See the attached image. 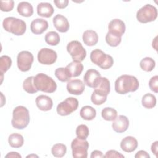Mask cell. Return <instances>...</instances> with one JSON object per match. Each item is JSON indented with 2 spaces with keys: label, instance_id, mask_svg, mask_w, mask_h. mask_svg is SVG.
Returning a JSON list of instances; mask_svg holds the SVG:
<instances>
[{
  "label": "cell",
  "instance_id": "5b68a950",
  "mask_svg": "<svg viewBox=\"0 0 158 158\" xmlns=\"http://www.w3.org/2000/svg\"><path fill=\"white\" fill-rule=\"evenodd\" d=\"M90 59L94 64L104 70L110 69L114 64L112 57L109 54H105L102 51L99 49H96L91 51Z\"/></svg>",
  "mask_w": 158,
  "mask_h": 158
},
{
  "label": "cell",
  "instance_id": "7c38bea8",
  "mask_svg": "<svg viewBox=\"0 0 158 158\" xmlns=\"http://www.w3.org/2000/svg\"><path fill=\"white\" fill-rule=\"evenodd\" d=\"M101 77H102L98 71L91 69L86 72L83 77V80L86 86L90 88H96L100 82Z\"/></svg>",
  "mask_w": 158,
  "mask_h": 158
},
{
  "label": "cell",
  "instance_id": "9a60e30c",
  "mask_svg": "<svg viewBox=\"0 0 158 158\" xmlns=\"http://www.w3.org/2000/svg\"><path fill=\"white\" fill-rule=\"evenodd\" d=\"M112 127L115 132L118 133H123L129 127L128 118L125 115H118L113 120Z\"/></svg>",
  "mask_w": 158,
  "mask_h": 158
},
{
  "label": "cell",
  "instance_id": "8d00e7d4",
  "mask_svg": "<svg viewBox=\"0 0 158 158\" xmlns=\"http://www.w3.org/2000/svg\"><path fill=\"white\" fill-rule=\"evenodd\" d=\"M91 102L95 105H101L106 101L107 96H102L93 91L91 96Z\"/></svg>",
  "mask_w": 158,
  "mask_h": 158
},
{
  "label": "cell",
  "instance_id": "7a4b0ae2",
  "mask_svg": "<svg viewBox=\"0 0 158 158\" xmlns=\"http://www.w3.org/2000/svg\"><path fill=\"white\" fill-rule=\"evenodd\" d=\"M30 117L28 110L23 106L15 107L12 112V125L14 128L22 130L26 128L29 122Z\"/></svg>",
  "mask_w": 158,
  "mask_h": 158
},
{
  "label": "cell",
  "instance_id": "603a6c76",
  "mask_svg": "<svg viewBox=\"0 0 158 158\" xmlns=\"http://www.w3.org/2000/svg\"><path fill=\"white\" fill-rule=\"evenodd\" d=\"M110 81L106 77H101L100 82L99 83L98 86L94 88V91L102 96H107L108 94L110 93Z\"/></svg>",
  "mask_w": 158,
  "mask_h": 158
},
{
  "label": "cell",
  "instance_id": "9c48e42d",
  "mask_svg": "<svg viewBox=\"0 0 158 158\" xmlns=\"http://www.w3.org/2000/svg\"><path fill=\"white\" fill-rule=\"evenodd\" d=\"M78 106V101L77 98L69 97L60 102L57 106V112L61 116H66L75 111Z\"/></svg>",
  "mask_w": 158,
  "mask_h": 158
},
{
  "label": "cell",
  "instance_id": "52a82bcc",
  "mask_svg": "<svg viewBox=\"0 0 158 158\" xmlns=\"http://www.w3.org/2000/svg\"><path fill=\"white\" fill-rule=\"evenodd\" d=\"M67 50L71 56L73 60L81 62L86 56V51L81 43L77 40L69 42L67 46Z\"/></svg>",
  "mask_w": 158,
  "mask_h": 158
},
{
  "label": "cell",
  "instance_id": "3957f363",
  "mask_svg": "<svg viewBox=\"0 0 158 158\" xmlns=\"http://www.w3.org/2000/svg\"><path fill=\"white\" fill-rule=\"evenodd\" d=\"M33 83L38 91L52 93L57 89L56 81L51 77L43 73H38L34 77Z\"/></svg>",
  "mask_w": 158,
  "mask_h": 158
},
{
  "label": "cell",
  "instance_id": "836d02e7",
  "mask_svg": "<svg viewBox=\"0 0 158 158\" xmlns=\"http://www.w3.org/2000/svg\"><path fill=\"white\" fill-rule=\"evenodd\" d=\"M12 65V59L8 56L3 55L0 57V71L2 75L6 72Z\"/></svg>",
  "mask_w": 158,
  "mask_h": 158
},
{
  "label": "cell",
  "instance_id": "d4e9b609",
  "mask_svg": "<svg viewBox=\"0 0 158 158\" xmlns=\"http://www.w3.org/2000/svg\"><path fill=\"white\" fill-rule=\"evenodd\" d=\"M80 117L86 120H92L96 115L95 109L90 106H85L81 107L80 111Z\"/></svg>",
  "mask_w": 158,
  "mask_h": 158
},
{
  "label": "cell",
  "instance_id": "ee69618b",
  "mask_svg": "<svg viewBox=\"0 0 158 158\" xmlns=\"http://www.w3.org/2000/svg\"><path fill=\"white\" fill-rule=\"evenodd\" d=\"M157 144L158 141H156L154 143H153L151 145V151L156 157H157Z\"/></svg>",
  "mask_w": 158,
  "mask_h": 158
},
{
  "label": "cell",
  "instance_id": "83f0119b",
  "mask_svg": "<svg viewBox=\"0 0 158 158\" xmlns=\"http://www.w3.org/2000/svg\"><path fill=\"white\" fill-rule=\"evenodd\" d=\"M44 40L47 44L51 46H56L59 43L60 39L59 35L57 32L51 31L46 34Z\"/></svg>",
  "mask_w": 158,
  "mask_h": 158
},
{
  "label": "cell",
  "instance_id": "4316f807",
  "mask_svg": "<svg viewBox=\"0 0 158 158\" xmlns=\"http://www.w3.org/2000/svg\"><path fill=\"white\" fill-rule=\"evenodd\" d=\"M142 105L146 109H152L156 105V98L151 93L145 94L141 100Z\"/></svg>",
  "mask_w": 158,
  "mask_h": 158
},
{
  "label": "cell",
  "instance_id": "4fadbf2b",
  "mask_svg": "<svg viewBox=\"0 0 158 158\" xmlns=\"http://www.w3.org/2000/svg\"><path fill=\"white\" fill-rule=\"evenodd\" d=\"M125 23L119 19L112 20L108 25V32L118 36L122 37L125 31Z\"/></svg>",
  "mask_w": 158,
  "mask_h": 158
},
{
  "label": "cell",
  "instance_id": "30bf717a",
  "mask_svg": "<svg viewBox=\"0 0 158 158\" xmlns=\"http://www.w3.org/2000/svg\"><path fill=\"white\" fill-rule=\"evenodd\" d=\"M34 60L33 54L28 51L20 52L17 57V64L19 69L22 72L28 71Z\"/></svg>",
  "mask_w": 158,
  "mask_h": 158
},
{
  "label": "cell",
  "instance_id": "cb8c5ba5",
  "mask_svg": "<svg viewBox=\"0 0 158 158\" xmlns=\"http://www.w3.org/2000/svg\"><path fill=\"white\" fill-rule=\"evenodd\" d=\"M17 10L18 13L23 17H28L33 15V8L32 5L26 1H22L18 4Z\"/></svg>",
  "mask_w": 158,
  "mask_h": 158
},
{
  "label": "cell",
  "instance_id": "7bdbcfd3",
  "mask_svg": "<svg viewBox=\"0 0 158 158\" xmlns=\"http://www.w3.org/2000/svg\"><path fill=\"white\" fill-rule=\"evenodd\" d=\"M90 157L91 158H95V157L101 158V157H104V156L103 155V154L101 151H98V150H94L91 152Z\"/></svg>",
  "mask_w": 158,
  "mask_h": 158
},
{
  "label": "cell",
  "instance_id": "484cf974",
  "mask_svg": "<svg viewBox=\"0 0 158 158\" xmlns=\"http://www.w3.org/2000/svg\"><path fill=\"white\" fill-rule=\"evenodd\" d=\"M8 142L12 148H19L23 146L24 139L22 135L19 133H12L9 135Z\"/></svg>",
  "mask_w": 158,
  "mask_h": 158
},
{
  "label": "cell",
  "instance_id": "8fae6325",
  "mask_svg": "<svg viewBox=\"0 0 158 158\" xmlns=\"http://www.w3.org/2000/svg\"><path fill=\"white\" fill-rule=\"evenodd\" d=\"M38 60L43 65H51L56 62L57 57V53L53 49L44 48L38 52Z\"/></svg>",
  "mask_w": 158,
  "mask_h": 158
},
{
  "label": "cell",
  "instance_id": "8992f818",
  "mask_svg": "<svg viewBox=\"0 0 158 158\" xmlns=\"http://www.w3.org/2000/svg\"><path fill=\"white\" fill-rule=\"evenodd\" d=\"M157 17V10L154 6L147 4L140 8L136 13L137 20L143 23L154 21Z\"/></svg>",
  "mask_w": 158,
  "mask_h": 158
},
{
  "label": "cell",
  "instance_id": "7402d4cb",
  "mask_svg": "<svg viewBox=\"0 0 158 158\" xmlns=\"http://www.w3.org/2000/svg\"><path fill=\"white\" fill-rule=\"evenodd\" d=\"M69 72L71 77H76L81 73L83 70V65L81 62L73 60L65 67Z\"/></svg>",
  "mask_w": 158,
  "mask_h": 158
},
{
  "label": "cell",
  "instance_id": "d6986e66",
  "mask_svg": "<svg viewBox=\"0 0 158 158\" xmlns=\"http://www.w3.org/2000/svg\"><path fill=\"white\" fill-rule=\"evenodd\" d=\"M36 104L38 109L43 111L50 110L53 106L52 99L46 95H40L35 100Z\"/></svg>",
  "mask_w": 158,
  "mask_h": 158
},
{
  "label": "cell",
  "instance_id": "44dd1931",
  "mask_svg": "<svg viewBox=\"0 0 158 158\" xmlns=\"http://www.w3.org/2000/svg\"><path fill=\"white\" fill-rule=\"evenodd\" d=\"M82 38L84 43L88 46H94L98 41V35L97 33L92 30L85 31Z\"/></svg>",
  "mask_w": 158,
  "mask_h": 158
},
{
  "label": "cell",
  "instance_id": "e0dca14e",
  "mask_svg": "<svg viewBox=\"0 0 158 158\" xmlns=\"http://www.w3.org/2000/svg\"><path fill=\"white\" fill-rule=\"evenodd\" d=\"M48 28V22L43 19L40 18H37L33 20L31 22L30 29L33 33L35 35L42 34Z\"/></svg>",
  "mask_w": 158,
  "mask_h": 158
},
{
  "label": "cell",
  "instance_id": "e575fe53",
  "mask_svg": "<svg viewBox=\"0 0 158 158\" xmlns=\"http://www.w3.org/2000/svg\"><path fill=\"white\" fill-rule=\"evenodd\" d=\"M122 41V37L113 35L107 32L106 35V41L110 46L116 47L120 44Z\"/></svg>",
  "mask_w": 158,
  "mask_h": 158
},
{
  "label": "cell",
  "instance_id": "f6af8a7d",
  "mask_svg": "<svg viewBox=\"0 0 158 158\" xmlns=\"http://www.w3.org/2000/svg\"><path fill=\"white\" fill-rule=\"evenodd\" d=\"M5 157H19L21 158L22 156L20 154L17 152H10L7 154L6 155Z\"/></svg>",
  "mask_w": 158,
  "mask_h": 158
},
{
  "label": "cell",
  "instance_id": "bcb514c9",
  "mask_svg": "<svg viewBox=\"0 0 158 158\" xmlns=\"http://www.w3.org/2000/svg\"><path fill=\"white\" fill-rule=\"evenodd\" d=\"M31 156H36V157H38V156H36V155H29V156H27V157H31Z\"/></svg>",
  "mask_w": 158,
  "mask_h": 158
},
{
  "label": "cell",
  "instance_id": "6da1fadb",
  "mask_svg": "<svg viewBox=\"0 0 158 158\" xmlns=\"http://www.w3.org/2000/svg\"><path fill=\"white\" fill-rule=\"evenodd\" d=\"M138 88L139 81L133 75H121L115 82V90L120 94H125L129 92H135Z\"/></svg>",
  "mask_w": 158,
  "mask_h": 158
},
{
  "label": "cell",
  "instance_id": "f546056e",
  "mask_svg": "<svg viewBox=\"0 0 158 158\" xmlns=\"http://www.w3.org/2000/svg\"><path fill=\"white\" fill-rule=\"evenodd\" d=\"M140 67L142 70L146 72H151L152 71L156 65V62L154 59L151 57H146L143 58L140 61Z\"/></svg>",
  "mask_w": 158,
  "mask_h": 158
},
{
  "label": "cell",
  "instance_id": "d6a6232c",
  "mask_svg": "<svg viewBox=\"0 0 158 158\" xmlns=\"http://www.w3.org/2000/svg\"><path fill=\"white\" fill-rule=\"evenodd\" d=\"M33 76L27 77L23 82V89L28 93L33 94L38 91V89L35 88L33 83Z\"/></svg>",
  "mask_w": 158,
  "mask_h": 158
},
{
  "label": "cell",
  "instance_id": "ffe728a7",
  "mask_svg": "<svg viewBox=\"0 0 158 158\" xmlns=\"http://www.w3.org/2000/svg\"><path fill=\"white\" fill-rule=\"evenodd\" d=\"M54 12L52 6L49 2H40L37 6V13L41 17L49 18L52 16Z\"/></svg>",
  "mask_w": 158,
  "mask_h": 158
},
{
  "label": "cell",
  "instance_id": "f1b7e54d",
  "mask_svg": "<svg viewBox=\"0 0 158 158\" xmlns=\"http://www.w3.org/2000/svg\"><path fill=\"white\" fill-rule=\"evenodd\" d=\"M102 117L107 121H113L117 117V111L112 107H105L101 112Z\"/></svg>",
  "mask_w": 158,
  "mask_h": 158
},
{
  "label": "cell",
  "instance_id": "ba28073f",
  "mask_svg": "<svg viewBox=\"0 0 158 158\" xmlns=\"http://www.w3.org/2000/svg\"><path fill=\"white\" fill-rule=\"evenodd\" d=\"M89 143L86 139H81L77 137L71 143L72 156L75 158H86Z\"/></svg>",
  "mask_w": 158,
  "mask_h": 158
},
{
  "label": "cell",
  "instance_id": "d590c367",
  "mask_svg": "<svg viewBox=\"0 0 158 158\" xmlns=\"http://www.w3.org/2000/svg\"><path fill=\"white\" fill-rule=\"evenodd\" d=\"M89 134L88 127L84 124L78 125L76 128L77 136L81 139H86Z\"/></svg>",
  "mask_w": 158,
  "mask_h": 158
},
{
  "label": "cell",
  "instance_id": "74e56055",
  "mask_svg": "<svg viewBox=\"0 0 158 158\" xmlns=\"http://www.w3.org/2000/svg\"><path fill=\"white\" fill-rule=\"evenodd\" d=\"M0 8L3 12H9L11 11L14 6V2L12 0L8 1H1L0 2Z\"/></svg>",
  "mask_w": 158,
  "mask_h": 158
},
{
  "label": "cell",
  "instance_id": "2e32d148",
  "mask_svg": "<svg viewBox=\"0 0 158 158\" xmlns=\"http://www.w3.org/2000/svg\"><path fill=\"white\" fill-rule=\"evenodd\" d=\"M54 27L60 33H65L69 29V22L67 19L61 14L56 15L52 19Z\"/></svg>",
  "mask_w": 158,
  "mask_h": 158
},
{
  "label": "cell",
  "instance_id": "f35d334b",
  "mask_svg": "<svg viewBox=\"0 0 158 158\" xmlns=\"http://www.w3.org/2000/svg\"><path fill=\"white\" fill-rule=\"evenodd\" d=\"M149 86L151 91L157 93L158 92V76L155 75L149 81Z\"/></svg>",
  "mask_w": 158,
  "mask_h": 158
},
{
  "label": "cell",
  "instance_id": "60d3db41",
  "mask_svg": "<svg viewBox=\"0 0 158 158\" xmlns=\"http://www.w3.org/2000/svg\"><path fill=\"white\" fill-rule=\"evenodd\" d=\"M54 3L56 4V7L59 9L65 8L69 4L68 0H54Z\"/></svg>",
  "mask_w": 158,
  "mask_h": 158
},
{
  "label": "cell",
  "instance_id": "1f68e13d",
  "mask_svg": "<svg viewBox=\"0 0 158 158\" xmlns=\"http://www.w3.org/2000/svg\"><path fill=\"white\" fill-rule=\"evenodd\" d=\"M67 152V147L65 144L58 143L54 144L51 148L52 154L56 157H62Z\"/></svg>",
  "mask_w": 158,
  "mask_h": 158
},
{
  "label": "cell",
  "instance_id": "4dcf8cb0",
  "mask_svg": "<svg viewBox=\"0 0 158 158\" xmlns=\"http://www.w3.org/2000/svg\"><path fill=\"white\" fill-rule=\"evenodd\" d=\"M55 75L62 82L68 81L71 78V76L66 67L57 68L55 70Z\"/></svg>",
  "mask_w": 158,
  "mask_h": 158
},
{
  "label": "cell",
  "instance_id": "ab89813d",
  "mask_svg": "<svg viewBox=\"0 0 158 158\" xmlns=\"http://www.w3.org/2000/svg\"><path fill=\"white\" fill-rule=\"evenodd\" d=\"M104 157L106 158H109V157H121L124 158V156L118 152V151L115 150H109L106 152V155L104 156Z\"/></svg>",
  "mask_w": 158,
  "mask_h": 158
},
{
  "label": "cell",
  "instance_id": "5bb4252c",
  "mask_svg": "<svg viewBox=\"0 0 158 158\" xmlns=\"http://www.w3.org/2000/svg\"><path fill=\"white\" fill-rule=\"evenodd\" d=\"M67 89L70 94L80 95L85 90V84L79 79L70 80L67 82Z\"/></svg>",
  "mask_w": 158,
  "mask_h": 158
},
{
  "label": "cell",
  "instance_id": "ac0fdd59",
  "mask_svg": "<svg viewBox=\"0 0 158 158\" xmlns=\"http://www.w3.org/2000/svg\"><path fill=\"white\" fill-rule=\"evenodd\" d=\"M138 143L136 139L131 136H126L120 142L121 149L126 152H131L136 149Z\"/></svg>",
  "mask_w": 158,
  "mask_h": 158
},
{
  "label": "cell",
  "instance_id": "b9f144b4",
  "mask_svg": "<svg viewBox=\"0 0 158 158\" xmlns=\"http://www.w3.org/2000/svg\"><path fill=\"white\" fill-rule=\"evenodd\" d=\"M135 158H150L149 154L143 150H140L135 156Z\"/></svg>",
  "mask_w": 158,
  "mask_h": 158
},
{
  "label": "cell",
  "instance_id": "277c9868",
  "mask_svg": "<svg viewBox=\"0 0 158 158\" xmlns=\"http://www.w3.org/2000/svg\"><path fill=\"white\" fill-rule=\"evenodd\" d=\"M2 26L4 30L15 35L20 36L25 33L26 23L22 19L14 17H8L4 19Z\"/></svg>",
  "mask_w": 158,
  "mask_h": 158
}]
</instances>
